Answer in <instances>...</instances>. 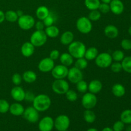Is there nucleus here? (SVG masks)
Here are the masks:
<instances>
[{"label": "nucleus", "mask_w": 131, "mask_h": 131, "mask_svg": "<svg viewBox=\"0 0 131 131\" xmlns=\"http://www.w3.org/2000/svg\"><path fill=\"white\" fill-rule=\"evenodd\" d=\"M33 107L38 112H43L49 109L51 105V99L47 95L39 94L36 95L33 101Z\"/></svg>", "instance_id": "nucleus-1"}, {"label": "nucleus", "mask_w": 131, "mask_h": 131, "mask_svg": "<svg viewBox=\"0 0 131 131\" xmlns=\"http://www.w3.org/2000/svg\"><path fill=\"white\" fill-rule=\"evenodd\" d=\"M86 50V47L85 44L80 41H73L68 47L69 53L75 59L84 57Z\"/></svg>", "instance_id": "nucleus-2"}, {"label": "nucleus", "mask_w": 131, "mask_h": 131, "mask_svg": "<svg viewBox=\"0 0 131 131\" xmlns=\"http://www.w3.org/2000/svg\"><path fill=\"white\" fill-rule=\"evenodd\" d=\"M47 37L44 30H36L32 33L30 37V42L35 47H42L46 43Z\"/></svg>", "instance_id": "nucleus-3"}, {"label": "nucleus", "mask_w": 131, "mask_h": 131, "mask_svg": "<svg viewBox=\"0 0 131 131\" xmlns=\"http://www.w3.org/2000/svg\"><path fill=\"white\" fill-rule=\"evenodd\" d=\"M76 28L80 33L88 34L92 30V23L86 17H81L76 21Z\"/></svg>", "instance_id": "nucleus-4"}, {"label": "nucleus", "mask_w": 131, "mask_h": 131, "mask_svg": "<svg viewBox=\"0 0 131 131\" xmlns=\"http://www.w3.org/2000/svg\"><path fill=\"white\" fill-rule=\"evenodd\" d=\"M95 64L97 67L102 69L110 67L113 63L111 55L108 52H101L99 54L95 59Z\"/></svg>", "instance_id": "nucleus-5"}, {"label": "nucleus", "mask_w": 131, "mask_h": 131, "mask_svg": "<svg viewBox=\"0 0 131 131\" xmlns=\"http://www.w3.org/2000/svg\"><path fill=\"white\" fill-rule=\"evenodd\" d=\"M81 104L86 110H92L97 104V96L90 92H86L82 97Z\"/></svg>", "instance_id": "nucleus-6"}, {"label": "nucleus", "mask_w": 131, "mask_h": 131, "mask_svg": "<svg viewBox=\"0 0 131 131\" xmlns=\"http://www.w3.org/2000/svg\"><path fill=\"white\" fill-rule=\"evenodd\" d=\"M17 23L20 29L23 30L28 31L35 26V20L34 17L31 15L24 14L21 17H19Z\"/></svg>", "instance_id": "nucleus-7"}, {"label": "nucleus", "mask_w": 131, "mask_h": 131, "mask_svg": "<svg viewBox=\"0 0 131 131\" xmlns=\"http://www.w3.org/2000/svg\"><path fill=\"white\" fill-rule=\"evenodd\" d=\"M70 125V118L65 115H60L54 120V126L58 131L68 130Z\"/></svg>", "instance_id": "nucleus-8"}, {"label": "nucleus", "mask_w": 131, "mask_h": 131, "mask_svg": "<svg viewBox=\"0 0 131 131\" xmlns=\"http://www.w3.org/2000/svg\"><path fill=\"white\" fill-rule=\"evenodd\" d=\"M69 88V84L65 79H55L52 84V90L55 93L58 95H64Z\"/></svg>", "instance_id": "nucleus-9"}, {"label": "nucleus", "mask_w": 131, "mask_h": 131, "mask_svg": "<svg viewBox=\"0 0 131 131\" xmlns=\"http://www.w3.org/2000/svg\"><path fill=\"white\" fill-rule=\"evenodd\" d=\"M22 116L26 121L31 124L37 123L39 120V112L33 106H29L24 109Z\"/></svg>", "instance_id": "nucleus-10"}, {"label": "nucleus", "mask_w": 131, "mask_h": 131, "mask_svg": "<svg viewBox=\"0 0 131 131\" xmlns=\"http://www.w3.org/2000/svg\"><path fill=\"white\" fill-rule=\"evenodd\" d=\"M69 69L63 65H55L51 70V74L55 79H65L67 77Z\"/></svg>", "instance_id": "nucleus-11"}, {"label": "nucleus", "mask_w": 131, "mask_h": 131, "mask_svg": "<svg viewBox=\"0 0 131 131\" xmlns=\"http://www.w3.org/2000/svg\"><path fill=\"white\" fill-rule=\"evenodd\" d=\"M67 78H68L70 83L73 84H76L79 81L83 79V74L82 72V70L74 67L69 69Z\"/></svg>", "instance_id": "nucleus-12"}, {"label": "nucleus", "mask_w": 131, "mask_h": 131, "mask_svg": "<svg viewBox=\"0 0 131 131\" xmlns=\"http://www.w3.org/2000/svg\"><path fill=\"white\" fill-rule=\"evenodd\" d=\"M54 66V61L49 57H47L44 58L40 61L38 65V69L42 72L47 73L51 72Z\"/></svg>", "instance_id": "nucleus-13"}, {"label": "nucleus", "mask_w": 131, "mask_h": 131, "mask_svg": "<svg viewBox=\"0 0 131 131\" xmlns=\"http://www.w3.org/2000/svg\"><path fill=\"white\" fill-rule=\"evenodd\" d=\"M38 129L40 131H52L54 126V120L49 116L42 118L38 122Z\"/></svg>", "instance_id": "nucleus-14"}, {"label": "nucleus", "mask_w": 131, "mask_h": 131, "mask_svg": "<svg viewBox=\"0 0 131 131\" xmlns=\"http://www.w3.org/2000/svg\"><path fill=\"white\" fill-rule=\"evenodd\" d=\"M25 92H26L22 87L19 86H15L12 88L10 95H11L12 98L14 101L20 102L24 101Z\"/></svg>", "instance_id": "nucleus-15"}, {"label": "nucleus", "mask_w": 131, "mask_h": 131, "mask_svg": "<svg viewBox=\"0 0 131 131\" xmlns=\"http://www.w3.org/2000/svg\"><path fill=\"white\" fill-rule=\"evenodd\" d=\"M110 6V11L115 15H120L124 11V5L121 0H111Z\"/></svg>", "instance_id": "nucleus-16"}, {"label": "nucleus", "mask_w": 131, "mask_h": 131, "mask_svg": "<svg viewBox=\"0 0 131 131\" xmlns=\"http://www.w3.org/2000/svg\"><path fill=\"white\" fill-rule=\"evenodd\" d=\"M35 48V47L30 42H26L22 45L20 51L23 56L29 58L34 54Z\"/></svg>", "instance_id": "nucleus-17"}, {"label": "nucleus", "mask_w": 131, "mask_h": 131, "mask_svg": "<svg viewBox=\"0 0 131 131\" xmlns=\"http://www.w3.org/2000/svg\"><path fill=\"white\" fill-rule=\"evenodd\" d=\"M102 89V83L98 79H93L88 84V90L93 94L99 93Z\"/></svg>", "instance_id": "nucleus-18"}, {"label": "nucleus", "mask_w": 131, "mask_h": 131, "mask_svg": "<svg viewBox=\"0 0 131 131\" xmlns=\"http://www.w3.org/2000/svg\"><path fill=\"white\" fill-rule=\"evenodd\" d=\"M24 111V107L19 102H17L12 104L10 106L9 112L12 115L15 116H22Z\"/></svg>", "instance_id": "nucleus-19"}, {"label": "nucleus", "mask_w": 131, "mask_h": 131, "mask_svg": "<svg viewBox=\"0 0 131 131\" xmlns=\"http://www.w3.org/2000/svg\"><path fill=\"white\" fill-rule=\"evenodd\" d=\"M104 35L110 38H115L118 36L119 31L116 26L113 24H109L104 29Z\"/></svg>", "instance_id": "nucleus-20"}, {"label": "nucleus", "mask_w": 131, "mask_h": 131, "mask_svg": "<svg viewBox=\"0 0 131 131\" xmlns=\"http://www.w3.org/2000/svg\"><path fill=\"white\" fill-rule=\"evenodd\" d=\"M74 33L70 31H66L61 35L60 42L64 46H69L74 41Z\"/></svg>", "instance_id": "nucleus-21"}, {"label": "nucleus", "mask_w": 131, "mask_h": 131, "mask_svg": "<svg viewBox=\"0 0 131 131\" xmlns=\"http://www.w3.org/2000/svg\"><path fill=\"white\" fill-rule=\"evenodd\" d=\"M113 94L116 97H122L125 94V88L124 85L120 83H116L111 88Z\"/></svg>", "instance_id": "nucleus-22"}, {"label": "nucleus", "mask_w": 131, "mask_h": 131, "mask_svg": "<svg viewBox=\"0 0 131 131\" xmlns=\"http://www.w3.org/2000/svg\"><path fill=\"white\" fill-rule=\"evenodd\" d=\"M60 61L61 65L66 67H70L74 63V58L69 52H63L60 56Z\"/></svg>", "instance_id": "nucleus-23"}, {"label": "nucleus", "mask_w": 131, "mask_h": 131, "mask_svg": "<svg viewBox=\"0 0 131 131\" xmlns=\"http://www.w3.org/2000/svg\"><path fill=\"white\" fill-rule=\"evenodd\" d=\"M44 31L47 37H49V38H56V37H58L60 35V29L55 25L46 27V28L44 29Z\"/></svg>", "instance_id": "nucleus-24"}, {"label": "nucleus", "mask_w": 131, "mask_h": 131, "mask_svg": "<svg viewBox=\"0 0 131 131\" xmlns=\"http://www.w3.org/2000/svg\"><path fill=\"white\" fill-rule=\"evenodd\" d=\"M23 80L27 83H33L36 81L37 79V75L33 70H26L23 73Z\"/></svg>", "instance_id": "nucleus-25"}, {"label": "nucleus", "mask_w": 131, "mask_h": 131, "mask_svg": "<svg viewBox=\"0 0 131 131\" xmlns=\"http://www.w3.org/2000/svg\"><path fill=\"white\" fill-rule=\"evenodd\" d=\"M50 14L48 8L46 6H40L36 10V15L39 20H43Z\"/></svg>", "instance_id": "nucleus-26"}, {"label": "nucleus", "mask_w": 131, "mask_h": 131, "mask_svg": "<svg viewBox=\"0 0 131 131\" xmlns=\"http://www.w3.org/2000/svg\"><path fill=\"white\" fill-rule=\"evenodd\" d=\"M98 54V49L95 47H91L86 49L84 58L88 61H92V60H94Z\"/></svg>", "instance_id": "nucleus-27"}, {"label": "nucleus", "mask_w": 131, "mask_h": 131, "mask_svg": "<svg viewBox=\"0 0 131 131\" xmlns=\"http://www.w3.org/2000/svg\"><path fill=\"white\" fill-rule=\"evenodd\" d=\"M83 118L86 122L93 124L96 120V115L92 110H86L83 113Z\"/></svg>", "instance_id": "nucleus-28"}, {"label": "nucleus", "mask_w": 131, "mask_h": 131, "mask_svg": "<svg viewBox=\"0 0 131 131\" xmlns=\"http://www.w3.org/2000/svg\"><path fill=\"white\" fill-rule=\"evenodd\" d=\"M101 3L100 0H84V5L90 11L98 10Z\"/></svg>", "instance_id": "nucleus-29"}, {"label": "nucleus", "mask_w": 131, "mask_h": 131, "mask_svg": "<svg viewBox=\"0 0 131 131\" xmlns=\"http://www.w3.org/2000/svg\"><path fill=\"white\" fill-rule=\"evenodd\" d=\"M120 120L125 124H131V110H125L120 115Z\"/></svg>", "instance_id": "nucleus-30"}, {"label": "nucleus", "mask_w": 131, "mask_h": 131, "mask_svg": "<svg viewBox=\"0 0 131 131\" xmlns=\"http://www.w3.org/2000/svg\"><path fill=\"white\" fill-rule=\"evenodd\" d=\"M5 20L10 23H14V22L17 21L19 17L17 14L16 11L14 10H8L5 13Z\"/></svg>", "instance_id": "nucleus-31"}, {"label": "nucleus", "mask_w": 131, "mask_h": 131, "mask_svg": "<svg viewBox=\"0 0 131 131\" xmlns=\"http://www.w3.org/2000/svg\"><path fill=\"white\" fill-rule=\"evenodd\" d=\"M122 70L126 72L131 74V56H127L121 61Z\"/></svg>", "instance_id": "nucleus-32"}, {"label": "nucleus", "mask_w": 131, "mask_h": 131, "mask_svg": "<svg viewBox=\"0 0 131 131\" xmlns=\"http://www.w3.org/2000/svg\"><path fill=\"white\" fill-rule=\"evenodd\" d=\"M88 60H86L84 57L77 59L74 63V67L78 68L79 70H82L85 69L88 67Z\"/></svg>", "instance_id": "nucleus-33"}, {"label": "nucleus", "mask_w": 131, "mask_h": 131, "mask_svg": "<svg viewBox=\"0 0 131 131\" xmlns=\"http://www.w3.org/2000/svg\"><path fill=\"white\" fill-rule=\"evenodd\" d=\"M113 61H117V62H121L123 59L125 58L124 52L121 50H115L111 54Z\"/></svg>", "instance_id": "nucleus-34"}, {"label": "nucleus", "mask_w": 131, "mask_h": 131, "mask_svg": "<svg viewBox=\"0 0 131 131\" xmlns=\"http://www.w3.org/2000/svg\"><path fill=\"white\" fill-rule=\"evenodd\" d=\"M76 88L77 90L81 93H86L88 90V84L84 81L83 79L79 81V82L76 83Z\"/></svg>", "instance_id": "nucleus-35"}, {"label": "nucleus", "mask_w": 131, "mask_h": 131, "mask_svg": "<svg viewBox=\"0 0 131 131\" xmlns=\"http://www.w3.org/2000/svg\"><path fill=\"white\" fill-rule=\"evenodd\" d=\"M101 17V13L99 11V10H91L88 14V18L91 21H97Z\"/></svg>", "instance_id": "nucleus-36"}, {"label": "nucleus", "mask_w": 131, "mask_h": 131, "mask_svg": "<svg viewBox=\"0 0 131 131\" xmlns=\"http://www.w3.org/2000/svg\"><path fill=\"white\" fill-rule=\"evenodd\" d=\"M10 104L6 100L0 99V113L5 114L9 111Z\"/></svg>", "instance_id": "nucleus-37"}, {"label": "nucleus", "mask_w": 131, "mask_h": 131, "mask_svg": "<svg viewBox=\"0 0 131 131\" xmlns=\"http://www.w3.org/2000/svg\"><path fill=\"white\" fill-rule=\"evenodd\" d=\"M65 96H66L67 99L69 101L72 102H74L77 101L78 99V94L74 90H70L69 89L67 92L65 93Z\"/></svg>", "instance_id": "nucleus-38"}, {"label": "nucleus", "mask_w": 131, "mask_h": 131, "mask_svg": "<svg viewBox=\"0 0 131 131\" xmlns=\"http://www.w3.org/2000/svg\"><path fill=\"white\" fill-rule=\"evenodd\" d=\"M42 21H43V24H44L45 26L46 27L54 25V23L55 22L54 15L51 12H50V14H49L48 16L46 17Z\"/></svg>", "instance_id": "nucleus-39"}, {"label": "nucleus", "mask_w": 131, "mask_h": 131, "mask_svg": "<svg viewBox=\"0 0 131 131\" xmlns=\"http://www.w3.org/2000/svg\"><path fill=\"white\" fill-rule=\"evenodd\" d=\"M111 71L115 73H118L122 70V66L121 62H117L115 61L114 63H112L111 65H110Z\"/></svg>", "instance_id": "nucleus-40"}, {"label": "nucleus", "mask_w": 131, "mask_h": 131, "mask_svg": "<svg viewBox=\"0 0 131 131\" xmlns=\"http://www.w3.org/2000/svg\"><path fill=\"white\" fill-rule=\"evenodd\" d=\"M12 81L13 84H15V86L20 85L23 81V77L20 74L15 73L12 77Z\"/></svg>", "instance_id": "nucleus-41"}, {"label": "nucleus", "mask_w": 131, "mask_h": 131, "mask_svg": "<svg viewBox=\"0 0 131 131\" xmlns=\"http://www.w3.org/2000/svg\"><path fill=\"white\" fill-rule=\"evenodd\" d=\"M112 129L114 131H123L125 129V124L121 120L116 121L113 124Z\"/></svg>", "instance_id": "nucleus-42"}, {"label": "nucleus", "mask_w": 131, "mask_h": 131, "mask_svg": "<svg viewBox=\"0 0 131 131\" xmlns=\"http://www.w3.org/2000/svg\"><path fill=\"white\" fill-rule=\"evenodd\" d=\"M98 10L101 14H107L109 12H110V4L101 3L99 6Z\"/></svg>", "instance_id": "nucleus-43"}, {"label": "nucleus", "mask_w": 131, "mask_h": 131, "mask_svg": "<svg viewBox=\"0 0 131 131\" xmlns=\"http://www.w3.org/2000/svg\"><path fill=\"white\" fill-rule=\"evenodd\" d=\"M121 47L123 49L129 51L131 50V40L129 39H124L121 42Z\"/></svg>", "instance_id": "nucleus-44"}, {"label": "nucleus", "mask_w": 131, "mask_h": 131, "mask_svg": "<svg viewBox=\"0 0 131 131\" xmlns=\"http://www.w3.org/2000/svg\"><path fill=\"white\" fill-rule=\"evenodd\" d=\"M35 96L36 95H35V94L31 92V91H27V92H25L24 100H25L26 102H33Z\"/></svg>", "instance_id": "nucleus-45"}, {"label": "nucleus", "mask_w": 131, "mask_h": 131, "mask_svg": "<svg viewBox=\"0 0 131 131\" xmlns=\"http://www.w3.org/2000/svg\"><path fill=\"white\" fill-rule=\"evenodd\" d=\"M60 52L57 49H54L51 51L49 54V58L52 59V60L55 61V60H58L60 58Z\"/></svg>", "instance_id": "nucleus-46"}, {"label": "nucleus", "mask_w": 131, "mask_h": 131, "mask_svg": "<svg viewBox=\"0 0 131 131\" xmlns=\"http://www.w3.org/2000/svg\"><path fill=\"white\" fill-rule=\"evenodd\" d=\"M35 27L36 28V30L42 31V30H44L45 27L46 26H45L43 21H42V20H39L38 21H37V23H35Z\"/></svg>", "instance_id": "nucleus-47"}, {"label": "nucleus", "mask_w": 131, "mask_h": 131, "mask_svg": "<svg viewBox=\"0 0 131 131\" xmlns=\"http://www.w3.org/2000/svg\"><path fill=\"white\" fill-rule=\"evenodd\" d=\"M5 20V13L0 10V23H2Z\"/></svg>", "instance_id": "nucleus-48"}, {"label": "nucleus", "mask_w": 131, "mask_h": 131, "mask_svg": "<svg viewBox=\"0 0 131 131\" xmlns=\"http://www.w3.org/2000/svg\"><path fill=\"white\" fill-rule=\"evenodd\" d=\"M16 12H17V15L19 17H21L22 15H24V13H23V12L20 10H17V11H16Z\"/></svg>", "instance_id": "nucleus-49"}, {"label": "nucleus", "mask_w": 131, "mask_h": 131, "mask_svg": "<svg viewBox=\"0 0 131 131\" xmlns=\"http://www.w3.org/2000/svg\"><path fill=\"white\" fill-rule=\"evenodd\" d=\"M102 131H114V130H113L112 128L110 127H104L103 129H102Z\"/></svg>", "instance_id": "nucleus-50"}, {"label": "nucleus", "mask_w": 131, "mask_h": 131, "mask_svg": "<svg viewBox=\"0 0 131 131\" xmlns=\"http://www.w3.org/2000/svg\"><path fill=\"white\" fill-rule=\"evenodd\" d=\"M101 2L102 3H107V4H110V2L111 1V0H100Z\"/></svg>", "instance_id": "nucleus-51"}, {"label": "nucleus", "mask_w": 131, "mask_h": 131, "mask_svg": "<svg viewBox=\"0 0 131 131\" xmlns=\"http://www.w3.org/2000/svg\"><path fill=\"white\" fill-rule=\"evenodd\" d=\"M126 131H131V124H129L126 127Z\"/></svg>", "instance_id": "nucleus-52"}, {"label": "nucleus", "mask_w": 131, "mask_h": 131, "mask_svg": "<svg viewBox=\"0 0 131 131\" xmlns=\"http://www.w3.org/2000/svg\"><path fill=\"white\" fill-rule=\"evenodd\" d=\"M86 131H99V130H97V129H95V128H90V129H88Z\"/></svg>", "instance_id": "nucleus-53"}, {"label": "nucleus", "mask_w": 131, "mask_h": 131, "mask_svg": "<svg viewBox=\"0 0 131 131\" xmlns=\"http://www.w3.org/2000/svg\"><path fill=\"white\" fill-rule=\"evenodd\" d=\"M128 33H129V34L131 36V26L129 28V29H128Z\"/></svg>", "instance_id": "nucleus-54"}, {"label": "nucleus", "mask_w": 131, "mask_h": 131, "mask_svg": "<svg viewBox=\"0 0 131 131\" xmlns=\"http://www.w3.org/2000/svg\"><path fill=\"white\" fill-rule=\"evenodd\" d=\"M64 131H69L68 130H64Z\"/></svg>", "instance_id": "nucleus-55"}, {"label": "nucleus", "mask_w": 131, "mask_h": 131, "mask_svg": "<svg viewBox=\"0 0 131 131\" xmlns=\"http://www.w3.org/2000/svg\"><path fill=\"white\" fill-rule=\"evenodd\" d=\"M130 21H131V15H130Z\"/></svg>", "instance_id": "nucleus-56"}]
</instances>
